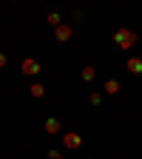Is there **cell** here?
<instances>
[{
	"instance_id": "cell-9",
	"label": "cell",
	"mask_w": 142,
	"mask_h": 159,
	"mask_svg": "<svg viewBox=\"0 0 142 159\" xmlns=\"http://www.w3.org/2000/svg\"><path fill=\"white\" fill-rule=\"evenodd\" d=\"M80 77H83V83H91V80L97 77V68H94V66H85L83 71H80Z\"/></svg>"
},
{
	"instance_id": "cell-2",
	"label": "cell",
	"mask_w": 142,
	"mask_h": 159,
	"mask_svg": "<svg viewBox=\"0 0 142 159\" xmlns=\"http://www.w3.org/2000/svg\"><path fill=\"white\" fill-rule=\"evenodd\" d=\"M60 142H63L66 151H80V148H83V136L74 134V131H66L63 136H60Z\"/></svg>"
},
{
	"instance_id": "cell-7",
	"label": "cell",
	"mask_w": 142,
	"mask_h": 159,
	"mask_svg": "<svg viewBox=\"0 0 142 159\" xmlns=\"http://www.w3.org/2000/svg\"><path fill=\"white\" fill-rule=\"evenodd\" d=\"M125 68H128V74H142V60L139 57H128L125 60Z\"/></svg>"
},
{
	"instance_id": "cell-5",
	"label": "cell",
	"mask_w": 142,
	"mask_h": 159,
	"mask_svg": "<svg viewBox=\"0 0 142 159\" xmlns=\"http://www.w3.org/2000/svg\"><path fill=\"white\" fill-rule=\"evenodd\" d=\"M43 131H46L48 136H57V134L63 136V134H66V131H63V122H60L57 116H48V119H46V122H43Z\"/></svg>"
},
{
	"instance_id": "cell-10",
	"label": "cell",
	"mask_w": 142,
	"mask_h": 159,
	"mask_svg": "<svg viewBox=\"0 0 142 159\" xmlns=\"http://www.w3.org/2000/svg\"><path fill=\"white\" fill-rule=\"evenodd\" d=\"M46 23H48L51 29H57V26H63V20H60L57 11H48V14H46Z\"/></svg>"
},
{
	"instance_id": "cell-8",
	"label": "cell",
	"mask_w": 142,
	"mask_h": 159,
	"mask_svg": "<svg viewBox=\"0 0 142 159\" xmlns=\"http://www.w3.org/2000/svg\"><path fill=\"white\" fill-rule=\"evenodd\" d=\"M29 94H31L34 99H43V97H46V85H43V83H37V80H34V83L29 85Z\"/></svg>"
},
{
	"instance_id": "cell-3",
	"label": "cell",
	"mask_w": 142,
	"mask_h": 159,
	"mask_svg": "<svg viewBox=\"0 0 142 159\" xmlns=\"http://www.w3.org/2000/svg\"><path fill=\"white\" fill-rule=\"evenodd\" d=\"M20 71H23V77H37L40 71H43V66H40L34 57H26L23 63H20Z\"/></svg>"
},
{
	"instance_id": "cell-4",
	"label": "cell",
	"mask_w": 142,
	"mask_h": 159,
	"mask_svg": "<svg viewBox=\"0 0 142 159\" xmlns=\"http://www.w3.org/2000/svg\"><path fill=\"white\" fill-rule=\"evenodd\" d=\"M71 37H74V26L71 23H63V26L54 29V40H57V43H68Z\"/></svg>"
},
{
	"instance_id": "cell-1",
	"label": "cell",
	"mask_w": 142,
	"mask_h": 159,
	"mask_svg": "<svg viewBox=\"0 0 142 159\" xmlns=\"http://www.w3.org/2000/svg\"><path fill=\"white\" fill-rule=\"evenodd\" d=\"M114 43L122 48V51L134 48V46H136V31H131V29H117V31H114Z\"/></svg>"
},
{
	"instance_id": "cell-12",
	"label": "cell",
	"mask_w": 142,
	"mask_h": 159,
	"mask_svg": "<svg viewBox=\"0 0 142 159\" xmlns=\"http://www.w3.org/2000/svg\"><path fill=\"white\" fill-rule=\"evenodd\" d=\"M48 159H63V153H60V151H54V148H51V151H48Z\"/></svg>"
},
{
	"instance_id": "cell-11",
	"label": "cell",
	"mask_w": 142,
	"mask_h": 159,
	"mask_svg": "<svg viewBox=\"0 0 142 159\" xmlns=\"http://www.w3.org/2000/svg\"><path fill=\"white\" fill-rule=\"evenodd\" d=\"M88 102H91V105L97 108L99 102H103V94H99V91H91V94H88Z\"/></svg>"
},
{
	"instance_id": "cell-13",
	"label": "cell",
	"mask_w": 142,
	"mask_h": 159,
	"mask_svg": "<svg viewBox=\"0 0 142 159\" xmlns=\"http://www.w3.org/2000/svg\"><path fill=\"white\" fill-rule=\"evenodd\" d=\"M6 66H9V57H6L3 51H0V68H6Z\"/></svg>"
},
{
	"instance_id": "cell-6",
	"label": "cell",
	"mask_w": 142,
	"mask_h": 159,
	"mask_svg": "<svg viewBox=\"0 0 142 159\" xmlns=\"http://www.w3.org/2000/svg\"><path fill=\"white\" fill-rule=\"evenodd\" d=\"M103 91H105L108 97H117L119 91H122V85H119V80H105V85H103Z\"/></svg>"
}]
</instances>
